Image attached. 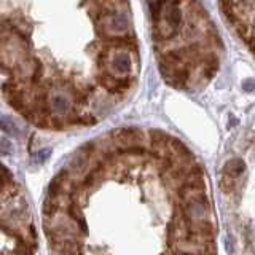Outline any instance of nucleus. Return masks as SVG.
<instances>
[{
	"instance_id": "7ed1b4c3",
	"label": "nucleus",
	"mask_w": 255,
	"mask_h": 255,
	"mask_svg": "<svg viewBox=\"0 0 255 255\" xmlns=\"http://www.w3.org/2000/svg\"><path fill=\"white\" fill-rule=\"evenodd\" d=\"M244 171H246L244 163L238 160V158H234V160L227 163L225 169H223V179H222V187L225 188L227 193L234 190L236 184H238L239 179L242 177Z\"/></svg>"
},
{
	"instance_id": "f03ea898",
	"label": "nucleus",
	"mask_w": 255,
	"mask_h": 255,
	"mask_svg": "<svg viewBox=\"0 0 255 255\" xmlns=\"http://www.w3.org/2000/svg\"><path fill=\"white\" fill-rule=\"evenodd\" d=\"M132 67V58H131V51L125 50V48H115V51L110 50V56L106 65H102L99 69H108L115 75L120 77H128L131 75Z\"/></svg>"
},
{
	"instance_id": "f257e3e1",
	"label": "nucleus",
	"mask_w": 255,
	"mask_h": 255,
	"mask_svg": "<svg viewBox=\"0 0 255 255\" xmlns=\"http://www.w3.org/2000/svg\"><path fill=\"white\" fill-rule=\"evenodd\" d=\"M180 215L191 222L209 220L212 217V206L204 191H195L185 199H180Z\"/></svg>"
}]
</instances>
